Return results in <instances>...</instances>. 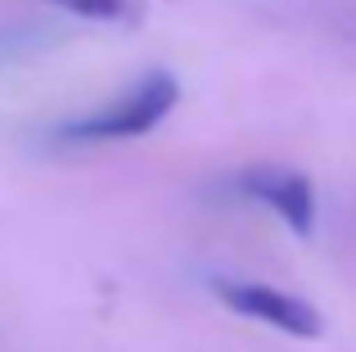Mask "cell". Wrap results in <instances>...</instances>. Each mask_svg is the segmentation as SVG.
Masks as SVG:
<instances>
[{
	"label": "cell",
	"instance_id": "cell-1",
	"mask_svg": "<svg viewBox=\"0 0 356 352\" xmlns=\"http://www.w3.org/2000/svg\"><path fill=\"white\" fill-rule=\"evenodd\" d=\"M176 99H181V86H176L172 72H149V77H140L136 86L118 99V104H108V109H99V113L72 122L63 136H68V141H90V145H99V141H136V136L154 131V127L172 113Z\"/></svg>",
	"mask_w": 356,
	"mask_h": 352
},
{
	"label": "cell",
	"instance_id": "cell-2",
	"mask_svg": "<svg viewBox=\"0 0 356 352\" xmlns=\"http://www.w3.org/2000/svg\"><path fill=\"white\" fill-rule=\"evenodd\" d=\"M217 294L226 298L230 312H239V317H248V321H261V326L280 330V335H293V339H321V335H325L321 312H316L307 298H298V294L275 289V285L221 280Z\"/></svg>",
	"mask_w": 356,
	"mask_h": 352
},
{
	"label": "cell",
	"instance_id": "cell-3",
	"mask_svg": "<svg viewBox=\"0 0 356 352\" xmlns=\"http://www.w3.org/2000/svg\"><path fill=\"white\" fill-rule=\"evenodd\" d=\"M243 190L252 199H261L280 221H284L293 235H312L316 230V190L302 172H289V168H252L243 176Z\"/></svg>",
	"mask_w": 356,
	"mask_h": 352
},
{
	"label": "cell",
	"instance_id": "cell-4",
	"mask_svg": "<svg viewBox=\"0 0 356 352\" xmlns=\"http://www.w3.org/2000/svg\"><path fill=\"white\" fill-rule=\"evenodd\" d=\"M50 5L68 9L77 18H95V23H113V18H127L131 0H50Z\"/></svg>",
	"mask_w": 356,
	"mask_h": 352
}]
</instances>
